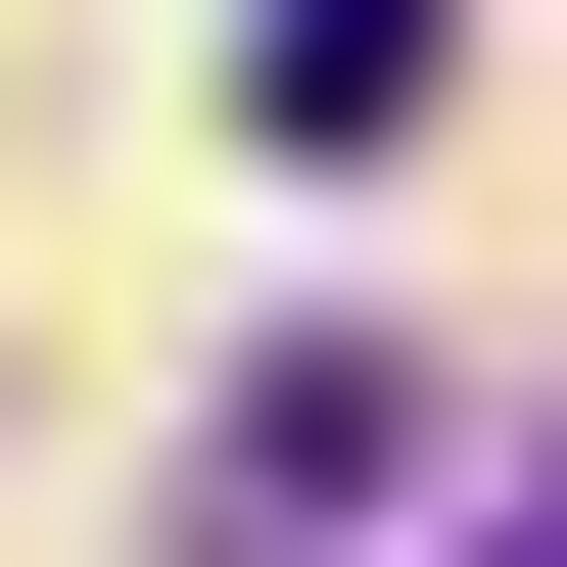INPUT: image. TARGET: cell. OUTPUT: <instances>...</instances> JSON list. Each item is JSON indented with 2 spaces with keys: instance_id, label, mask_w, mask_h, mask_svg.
<instances>
[{
  "instance_id": "1",
  "label": "cell",
  "mask_w": 567,
  "mask_h": 567,
  "mask_svg": "<svg viewBox=\"0 0 567 567\" xmlns=\"http://www.w3.org/2000/svg\"><path fill=\"white\" fill-rule=\"evenodd\" d=\"M379 48H425V0H237V95H284V142H379Z\"/></svg>"
},
{
  "instance_id": "2",
  "label": "cell",
  "mask_w": 567,
  "mask_h": 567,
  "mask_svg": "<svg viewBox=\"0 0 567 567\" xmlns=\"http://www.w3.org/2000/svg\"><path fill=\"white\" fill-rule=\"evenodd\" d=\"M520 567H567V520H520Z\"/></svg>"
}]
</instances>
